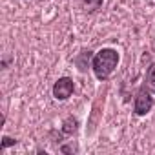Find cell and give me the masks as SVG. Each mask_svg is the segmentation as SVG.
<instances>
[{
    "mask_svg": "<svg viewBox=\"0 0 155 155\" xmlns=\"http://www.w3.org/2000/svg\"><path fill=\"white\" fill-rule=\"evenodd\" d=\"M119 64V53L115 49H101L99 53H95L93 60H91V68H93V73L99 81H106L108 77L115 71Z\"/></svg>",
    "mask_w": 155,
    "mask_h": 155,
    "instance_id": "obj_1",
    "label": "cell"
},
{
    "mask_svg": "<svg viewBox=\"0 0 155 155\" xmlns=\"http://www.w3.org/2000/svg\"><path fill=\"white\" fill-rule=\"evenodd\" d=\"M73 90H75L73 81L69 79V77H62V79H58L55 82V86H53V97L57 101H66V99L71 97Z\"/></svg>",
    "mask_w": 155,
    "mask_h": 155,
    "instance_id": "obj_2",
    "label": "cell"
},
{
    "mask_svg": "<svg viewBox=\"0 0 155 155\" xmlns=\"http://www.w3.org/2000/svg\"><path fill=\"white\" fill-rule=\"evenodd\" d=\"M151 108H153V99L150 97V93H148L146 86H142V88L137 91L133 110H135V113H137V115H146Z\"/></svg>",
    "mask_w": 155,
    "mask_h": 155,
    "instance_id": "obj_3",
    "label": "cell"
},
{
    "mask_svg": "<svg viewBox=\"0 0 155 155\" xmlns=\"http://www.w3.org/2000/svg\"><path fill=\"white\" fill-rule=\"evenodd\" d=\"M86 11H97L102 6V0H77Z\"/></svg>",
    "mask_w": 155,
    "mask_h": 155,
    "instance_id": "obj_4",
    "label": "cell"
},
{
    "mask_svg": "<svg viewBox=\"0 0 155 155\" xmlns=\"http://www.w3.org/2000/svg\"><path fill=\"white\" fill-rule=\"evenodd\" d=\"M146 86L150 91L155 93V64H151L148 68V73H146Z\"/></svg>",
    "mask_w": 155,
    "mask_h": 155,
    "instance_id": "obj_5",
    "label": "cell"
},
{
    "mask_svg": "<svg viewBox=\"0 0 155 155\" xmlns=\"http://www.w3.org/2000/svg\"><path fill=\"white\" fill-rule=\"evenodd\" d=\"M11 144H15V139L4 137V142H2V150H4V148H8V146H11Z\"/></svg>",
    "mask_w": 155,
    "mask_h": 155,
    "instance_id": "obj_6",
    "label": "cell"
}]
</instances>
